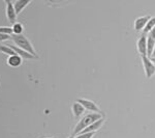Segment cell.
<instances>
[{"label":"cell","mask_w":155,"mask_h":138,"mask_svg":"<svg viewBox=\"0 0 155 138\" xmlns=\"http://www.w3.org/2000/svg\"><path fill=\"white\" fill-rule=\"evenodd\" d=\"M0 52L4 54H7L9 56H12V55H16V52L12 50L11 47H8L7 45H0Z\"/></svg>","instance_id":"obj_16"},{"label":"cell","mask_w":155,"mask_h":138,"mask_svg":"<svg viewBox=\"0 0 155 138\" xmlns=\"http://www.w3.org/2000/svg\"><path fill=\"white\" fill-rule=\"evenodd\" d=\"M149 36H152V37H153V39H155V26H154V28L152 29L151 31H150Z\"/></svg>","instance_id":"obj_20"},{"label":"cell","mask_w":155,"mask_h":138,"mask_svg":"<svg viewBox=\"0 0 155 138\" xmlns=\"http://www.w3.org/2000/svg\"><path fill=\"white\" fill-rule=\"evenodd\" d=\"M4 3H5V12H6L7 20L9 21V23L14 25L16 23V19H17V12L14 7V3H12V1H11V0H5Z\"/></svg>","instance_id":"obj_4"},{"label":"cell","mask_w":155,"mask_h":138,"mask_svg":"<svg viewBox=\"0 0 155 138\" xmlns=\"http://www.w3.org/2000/svg\"><path fill=\"white\" fill-rule=\"evenodd\" d=\"M154 26H155V17H151L149 21L147 22L145 28L143 29V34H146V36H147V33L149 34L150 31L154 28Z\"/></svg>","instance_id":"obj_14"},{"label":"cell","mask_w":155,"mask_h":138,"mask_svg":"<svg viewBox=\"0 0 155 138\" xmlns=\"http://www.w3.org/2000/svg\"><path fill=\"white\" fill-rule=\"evenodd\" d=\"M22 61H23V58H22V57L18 54L12 55V56H8V58H7V64L11 66L12 67H20L22 64Z\"/></svg>","instance_id":"obj_11"},{"label":"cell","mask_w":155,"mask_h":138,"mask_svg":"<svg viewBox=\"0 0 155 138\" xmlns=\"http://www.w3.org/2000/svg\"><path fill=\"white\" fill-rule=\"evenodd\" d=\"M71 110H72V113H74V117H80L82 114L85 112V109L84 106L79 102H74L71 105Z\"/></svg>","instance_id":"obj_10"},{"label":"cell","mask_w":155,"mask_h":138,"mask_svg":"<svg viewBox=\"0 0 155 138\" xmlns=\"http://www.w3.org/2000/svg\"><path fill=\"white\" fill-rule=\"evenodd\" d=\"M6 45L8 47H11V48L14 50L15 52H16V54L20 55V56H21L22 58H25V59H36L37 58V57L33 56V55H31L30 53H28V52L24 51L23 49L19 48V47L16 46V45H14V44H6Z\"/></svg>","instance_id":"obj_8"},{"label":"cell","mask_w":155,"mask_h":138,"mask_svg":"<svg viewBox=\"0 0 155 138\" xmlns=\"http://www.w3.org/2000/svg\"><path fill=\"white\" fill-rule=\"evenodd\" d=\"M12 3H14V7H15V9H16L17 15H18L23 11L28 4L31 3V1H30V0H16V1H14Z\"/></svg>","instance_id":"obj_12"},{"label":"cell","mask_w":155,"mask_h":138,"mask_svg":"<svg viewBox=\"0 0 155 138\" xmlns=\"http://www.w3.org/2000/svg\"><path fill=\"white\" fill-rule=\"evenodd\" d=\"M151 60H152V61H153L154 64H155V58H151Z\"/></svg>","instance_id":"obj_22"},{"label":"cell","mask_w":155,"mask_h":138,"mask_svg":"<svg viewBox=\"0 0 155 138\" xmlns=\"http://www.w3.org/2000/svg\"><path fill=\"white\" fill-rule=\"evenodd\" d=\"M154 47H155V39H153V37L150 36L148 34V36H147V56L149 58H151L152 53L154 51Z\"/></svg>","instance_id":"obj_13"},{"label":"cell","mask_w":155,"mask_h":138,"mask_svg":"<svg viewBox=\"0 0 155 138\" xmlns=\"http://www.w3.org/2000/svg\"><path fill=\"white\" fill-rule=\"evenodd\" d=\"M102 117H104V116L101 112H89V113L85 114L76 125L74 131L71 133V137L74 138V136L79 135L80 133L83 131V130L86 129L88 126H90L91 124H93V122H96V120L102 119Z\"/></svg>","instance_id":"obj_1"},{"label":"cell","mask_w":155,"mask_h":138,"mask_svg":"<svg viewBox=\"0 0 155 138\" xmlns=\"http://www.w3.org/2000/svg\"><path fill=\"white\" fill-rule=\"evenodd\" d=\"M151 58H155V47H154V51H153V53H152Z\"/></svg>","instance_id":"obj_21"},{"label":"cell","mask_w":155,"mask_h":138,"mask_svg":"<svg viewBox=\"0 0 155 138\" xmlns=\"http://www.w3.org/2000/svg\"><path fill=\"white\" fill-rule=\"evenodd\" d=\"M137 52L141 54V56L147 55V36L146 34L142 33V36L137 39Z\"/></svg>","instance_id":"obj_6"},{"label":"cell","mask_w":155,"mask_h":138,"mask_svg":"<svg viewBox=\"0 0 155 138\" xmlns=\"http://www.w3.org/2000/svg\"><path fill=\"white\" fill-rule=\"evenodd\" d=\"M0 33L12 36V28L11 26H0Z\"/></svg>","instance_id":"obj_17"},{"label":"cell","mask_w":155,"mask_h":138,"mask_svg":"<svg viewBox=\"0 0 155 138\" xmlns=\"http://www.w3.org/2000/svg\"><path fill=\"white\" fill-rule=\"evenodd\" d=\"M12 34H22L24 31V26L22 25L21 23H19V22H16L14 25H12Z\"/></svg>","instance_id":"obj_15"},{"label":"cell","mask_w":155,"mask_h":138,"mask_svg":"<svg viewBox=\"0 0 155 138\" xmlns=\"http://www.w3.org/2000/svg\"><path fill=\"white\" fill-rule=\"evenodd\" d=\"M11 39H12V36L0 33V42H3V41H5V40H11Z\"/></svg>","instance_id":"obj_19"},{"label":"cell","mask_w":155,"mask_h":138,"mask_svg":"<svg viewBox=\"0 0 155 138\" xmlns=\"http://www.w3.org/2000/svg\"><path fill=\"white\" fill-rule=\"evenodd\" d=\"M77 102L81 103L84 106V108L89 110L90 112H101V109H99L98 105L95 104V103L93 101H91V100L84 99V98H79V99H77Z\"/></svg>","instance_id":"obj_5"},{"label":"cell","mask_w":155,"mask_h":138,"mask_svg":"<svg viewBox=\"0 0 155 138\" xmlns=\"http://www.w3.org/2000/svg\"><path fill=\"white\" fill-rule=\"evenodd\" d=\"M142 57V62H143V67H144V71L145 75H146V78H151L154 76L155 74V64L151 60V58H149L147 55H144Z\"/></svg>","instance_id":"obj_3"},{"label":"cell","mask_w":155,"mask_h":138,"mask_svg":"<svg viewBox=\"0 0 155 138\" xmlns=\"http://www.w3.org/2000/svg\"><path fill=\"white\" fill-rule=\"evenodd\" d=\"M95 135V132H90V133H81V134L77 135L74 138H92Z\"/></svg>","instance_id":"obj_18"},{"label":"cell","mask_w":155,"mask_h":138,"mask_svg":"<svg viewBox=\"0 0 155 138\" xmlns=\"http://www.w3.org/2000/svg\"><path fill=\"white\" fill-rule=\"evenodd\" d=\"M46 138H56V137H46Z\"/></svg>","instance_id":"obj_23"},{"label":"cell","mask_w":155,"mask_h":138,"mask_svg":"<svg viewBox=\"0 0 155 138\" xmlns=\"http://www.w3.org/2000/svg\"><path fill=\"white\" fill-rule=\"evenodd\" d=\"M11 40H12L14 45L18 46L19 48L23 49L24 51L28 52V53L33 55V56L38 57L36 54V52H35V50H34V47L32 46L31 42H30L29 40L24 36V34H18V36H17V34H12Z\"/></svg>","instance_id":"obj_2"},{"label":"cell","mask_w":155,"mask_h":138,"mask_svg":"<svg viewBox=\"0 0 155 138\" xmlns=\"http://www.w3.org/2000/svg\"><path fill=\"white\" fill-rule=\"evenodd\" d=\"M104 117H102V119H98V120H96V122H94L93 124H91L90 126H88L86 128L85 130H83L81 133H90V132H95L97 131L98 129H101V126L104 125ZM80 133V134H81Z\"/></svg>","instance_id":"obj_9"},{"label":"cell","mask_w":155,"mask_h":138,"mask_svg":"<svg viewBox=\"0 0 155 138\" xmlns=\"http://www.w3.org/2000/svg\"><path fill=\"white\" fill-rule=\"evenodd\" d=\"M150 18H151V16H149V15L137 18L136 20H134V29H136L137 31H141V30H143L145 28V26H146L147 22L150 20Z\"/></svg>","instance_id":"obj_7"}]
</instances>
